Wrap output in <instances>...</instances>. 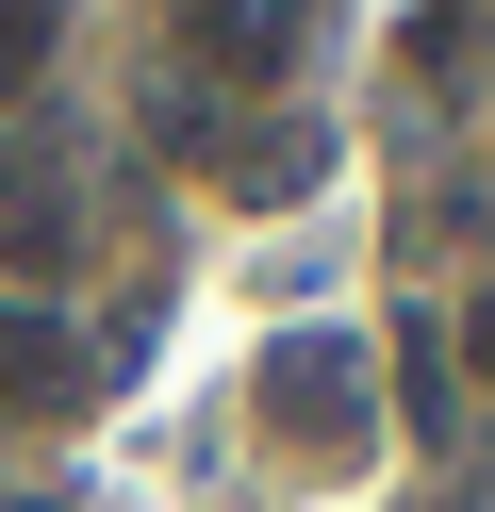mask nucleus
<instances>
[{"mask_svg": "<svg viewBox=\"0 0 495 512\" xmlns=\"http://www.w3.org/2000/svg\"><path fill=\"white\" fill-rule=\"evenodd\" d=\"M0 298H50L66 265H83V199H66V182H17V199H0Z\"/></svg>", "mask_w": 495, "mask_h": 512, "instance_id": "6", "label": "nucleus"}, {"mask_svg": "<svg viewBox=\"0 0 495 512\" xmlns=\"http://www.w3.org/2000/svg\"><path fill=\"white\" fill-rule=\"evenodd\" d=\"M264 413H281V446H363V413H347V347L297 331L281 364H264Z\"/></svg>", "mask_w": 495, "mask_h": 512, "instance_id": "4", "label": "nucleus"}, {"mask_svg": "<svg viewBox=\"0 0 495 512\" xmlns=\"http://www.w3.org/2000/svg\"><path fill=\"white\" fill-rule=\"evenodd\" d=\"M446 512H495V496H446Z\"/></svg>", "mask_w": 495, "mask_h": 512, "instance_id": "12", "label": "nucleus"}, {"mask_svg": "<svg viewBox=\"0 0 495 512\" xmlns=\"http://www.w3.org/2000/svg\"><path fill=\"white\" fill-rule=\"evenodd\" d=\"M132 100H149V149H182V166H215V149H231V116H248L215 67H198V50H149V83H132Z\"/></svg>", "mask_w": 495, "mask_h": 512, "instance_id": "3", "label": "nucleus"}, {"mask_svg": "<svg viewBox=\"0 0 495 512\" xmlns=\"http://www.w3.org/2000/svg\"><path fill=\"white\" fill-rule=\"evenodd\" d=\"M182 50L248 100V83H281L297 50H314V0H182Z\"/></svg>", "mask_w": 495, "mask_h": 512, "instance_id": "2", "label": "nucleus"}, {"mask_svg": "<svg viewBox=\"0 0 495 512\" xmlns=\"http://www.w3.org/2000/svg\"><path fill=\"white\" fill-rule=\"evenodd\" d=\"M462 215H479V182H429V199L396 215V248H413V265H446V248H462Z\"/></svg>", "mask_w": 495, "mask_h": 512, "instance_id": "9", "label": "nucleus"}, {"mask_svg": "<svg viewBox=\"0 0 495 512\" xmlns=\"http://www.w3.org/2000/svg\"><path fill=\"white\" fill-rule=\"evenodd\" d=\"M446 347H462V380H495V265L462 281V314H446Z\"/></svg>", "mask_w": 495, "mask_h": 512, "instance_id": "10", "label": "nucleus"}, {"mask_svg": "<svg viewBox=\"0 0 495 512\" xmlns=\"http://www.w3.org/2000/svg\"><path fill=\"white\" fill-rule=\"evenodd\" d=\"M215 182H231V199H314V182H330V116H264V133L231 116Z\"/></svg>", "mask_w": 495, "mask_h": 512, "instance_id": "5", "label": "nucleus"}, {"mask_svg": "<svg viewBox=\"0 0 495 512\" xmlns=\"http://www.w3.org/2000/svg\"><path fill=\"white\" fill-rule=\"evenodd\" d=\"M17 182H33V133H17V116H0V199H17Z\"/></svg>", "mask_w": 495, "mask_h": 512, "instance_id": "11", "label": "nucleus"}, {"mask_svg": "<svg viewBox=\"0 0 495 512\" xmlns=\"http://www.w3.org/2000/svg\"><path fill=\"white\" fill-rule=\"evenodd\" d=\"M396 413H413V446H446V430H462V347L429 331V314L396 331Z\"/></svg>", "mask_w": 495, "mask_h": 512, "instance_id": "7", "label": "nucleus"}, {"mask_svg": "<svg viewBox=\"0 0 495 512\" xmlns=\"http://www.w3.org/2000/svg\"><path fill=\"white\" fill-rule=\"evenodd\" d=\"M50 34H66V0H0V116L50 83Z\"/></svg>", "mask_w": 495, "mask_h": 512, "instance_id": "8", "label": "nucleus"}, {"mask_svg": "<svg viewBox=\"0 0 495 512\" xmlns=\"http://www.w3.org/2000/svg\"><path fill=\"white\" fill-rule=\"evenodd\" d=\"M83 397H99L83 331H66L50 298H0V430H50V413H83Z\"/></svg>", "mask_w": 495, "mask_h": 512, "instance_id": "1", "label": "nucleus"}]
</instances>
